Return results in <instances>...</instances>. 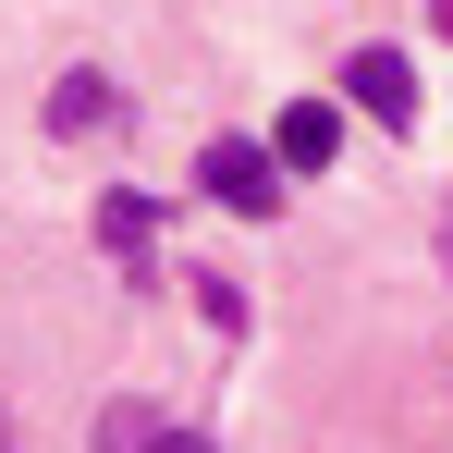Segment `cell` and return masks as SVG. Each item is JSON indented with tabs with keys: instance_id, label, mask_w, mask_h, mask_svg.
<instances>
[{
	"instance_id": "6da1fadb",
	"label": "cell",
	"mask_w": 453,
	"mask_h": 453,
	"mask_svg": "<svg viewBox=\"0 0 453 453\" xmlns=\"http://www.w3.org/2000/svg\"><path fill=\"white\" fill-rule=\"evenodd\" d=\"M196 184L221 196L233 221H270V209H282V159H270V135H209V159H196Z\"/></svg>"
},
{
	"instance_id": "7a4b0ae2",
	"label": "cell",
	"mask_w": 453,
	"mask_h": 453,
	"mask_svg": "<svg viewBox=\"0 0 453 453\" xmlns=\"http://www.w3.org/2000/svg\"><path fill=\"white\" fill-rule=\"evenodd\" d=\"M343 98L368 123H392V135H417V62L404 50H343Z\"/></svg>"
},
{
	"instance_id": "3957f363",
	"label": "cell",
	"mask_w": 453,
	"mask_h": 453,
	"mask_svg": "<svg viewBox=\"0 0 453 453\" xmlns=\"http://www.w3.org/2000/svg\"><path fill=\"white\" fill-rule=\"evenodd\" d=\"M270 159H282V172H331V159H343V111H331V98H295V111L270 123Z\"/></svg>"
},
{
	"instance_id": "277c9868",
	"label": "cell",
	"mask_w": 453,
	"mask_h": 453,
	"mask_svg": "<svg viewBox=\"0 0 453 453\" xmlns=\"http://www.w3.org/2000/svg\"><path fill=\"white\" fill-rule=\"evenodd\" d=\"M98 245H111L123 270H148L159 257V196H98Z\"/></svg>"
},
{
	"instance_id": "5b68a950",
	"label": "cell",
	"mask_w": 453,
	"mask_h": 453,
	"mask_svg": "<svg viewBox=\"0 0 453 453\" xmlns=\"http://www.w3.org/2000/svg\"><path fill=\"white\" fill-rule=\"evenodd\" d=\"M111 111H123V98H111V74H86V62H74L62 86H50V135H98Z\"/></svg>"
},
{
	"instance_id": "8992f818",
	"label": "cell",
	"mask_w": 453,
	"mask_h": 453,
	"mask_svg": "<svg viewBox=\"0 0 453 453\" xmlns=\"http://www.w3.org/2000/svg\"><path fill=\"white\" fill-rule=\"evenodd\" d=\"M159 404H98V453H159Z\"/></svg>"
},
{
	"instance_id": "52a82bcc",
	"label": "cell",
	"mask_w": 453,
	"mask_h": 453,
	"mask_svg": "<svg viewBox=\"0 0 453 453\" xmlns=\"http://www.w3.org/2000/svg\"><path fill=\"white\" fill-rule=\"evenodd\" d=\"M159 453H209V441H196V429H159Z\"/></svg>"
},
{
	"instance_id": "ba28073f",
	"label": "cell",
	"mask_w": 453,
	"mask_h": 453,
	"mask_svg": "<svg viewBox=\"0 0 453 453\" xmlns=\"http://www.w3.org/2000/svg\"><path fill=\"white\" fill-rule=\"evenodd\" d=\"M441 37H453V0H441Z\"/></svg>"
}]
</instances>
